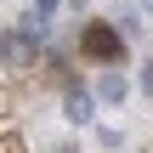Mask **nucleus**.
<instances>
[{"instance_id": "nucleus-8", "label": "nucleus", "mask_w": 153, "mask_h": 153, "mask_svg": "<svg viewBox=\"0 0 153 153\" xmlns=\"http://www.w3.org/2000/svg\"><path fill=\"white\" fill-rule=\"evenodd\" d=\"M62 6H91V0H62Z\"/></svg>"}, {"instance_id": "nucleus-6", "label": "nucleus", "mask_w": 153, "mask_h": 153, "mask_svg": "<svg viewBox=\"0 0 153 153\" xmlns=\"http://www.w3.org/2000/svg\"><path fill=\"white\" fill-rule=\"evenodd\" d=\"M0 153H28V148H23L17 136H0Z\"/></svg>"}, {"instance_id": "nucleus-5", "label": "nucleus", "mask_w": 153, "mask_h": 153, "mask_svg": "<svg viewBox=\"0 0 153 153\" xmlns=\"http://www.w3.org/2000/svg\"><path fill=\"white\" fill-rule=\"evenodd\" d=\"M57 6H62V0H34V6H28V11H34V17H40V23H57Z\"/></svg>"}, {"instance_id": "nucleus-3", "label": "nucleus", "mask_w": 153, "mask_h": 153, "mask_svg": "<svg viewBox=\"0 0 153 153\" xmlns=\"http://www.w3.org/2000/svg\"><path fill=\"white\" fill-rule=\"evenodd\" d=\"M28 57H34V45H28V40H23V34H17V28H11V34H6V40H0V62H6V68H23V62H28Z\"/></svg>"}, {"instance_id": "nucleus-2", "label": "nucleus", "mask_w": 153, "mask_h": 153, "mask_svg": "<svg viewBox=\"0 0 153 153\" xmlns=\"http://www.w3.org/2000/svg\"><path fill=\"white\" fill-rule=\"evenodd\" d=\"M62 114H68L74 125H85V119L97 114V97H91V91H79V85H68V97H62Z\"/></svg>"}, {"instance_id": "nucleus-1", "label": "nucleus", "mask_w": 153, "mask_h": 153, "mask_svg": "<svg viewBox=\"0 0 153 153\" xmlns=\"http://www.w3.org/2000/svg\"><path fill=\"white\" fill-rule=\"evenodd\" d=\"M79 51H85V57H97V62H119V57H125V40H119V28H114V23H91V28H85V40H79Z\"/></svg>"}, {"instance_id": "nucleus-7", "label": "nucleus", "mask_w": 153, "mask_h": 153, "mask_svg": "<svg viewBox=\"0 0 153 153\" xmlns=\"http://www.w3.org/2000/svg\"><path fill=\"white\" fill-rule=\"evenodd\" d=\"M142 91H153V62H142Z\"/></svg>"}, {"instance_id": "nucleus-4", "label": "nucleus", "mask_w": 153, "mask_h": 153, "mask_svg": "<svg viewBox=\"0 0 153 153\" xmlns=\"http://www.w3.org/2000/svg\"><path fill=\"white\" fill-rule=\"evenodd\" d=\"M97 91H102V102H125V97H131L119 74H102V85H97Z\"/></svg>"}]
</instances>
